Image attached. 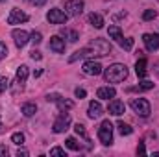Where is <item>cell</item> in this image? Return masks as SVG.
I'll use <instances>...</instances> for the list:
<instances>
[{"mask_svg": "<svg viewBox=\"0 0 159 157\" xmlns=\"http://www.w3.org/2000/svg\"><path fill=\"white\" fill-rule=\"evenodd\" d=\"M129 105H131V109H133L139 117L146 118L150 115V102H148L146 98H133Z\"/></svg>", "mask_w": 159, "mask_h": 157, "instance_id": "obj_4", "label": "cell"}, {"mask_svg": "<svg viewBox=\"0 0 159 157\" xmlns=\"http://www.w3.org/2000/svg\"><path fill=\"white\" fill-rule=\"evenodd\" d=\"M32 6H37V7H41V6H44L46 4V0H28Z\"/></svg>", "mask_w": 159, "mask_h": 157, "instance_id": "obj_36", "label": "cell"}, {"mask_svg": "<svg viewBox=\"0 0 159 157\" xmlns=\"http://www.w3.org/2000/svg\"><path fill=\"white\" fill-rule=\"evenodd\" d=\"M137 154H146V150H144V144H143V142H139V146H137Z\"/></svg>", "mask_w": 159, "mask_h": 157, "instance_id": "obj_39", "label": "cell"}, {"mask_svg": "<svg viewBox=\"0 0 159 157\" xmlns=\"http://www.w3.org/2000/svg\"><path fill=\"white\" fill-rule=\"evenodd\" d=\"M83 7H85L83 0H67L65 2V13L69 17H78V15H81Z\"/></svg>", "mask_w": 159, "mask_h": 157, "instance_id": "obj_7", "label": "cell"}, {"mask_svg": "<svg viewBox=\"0 0 159 157\" xmlns=\"http://www.w3.org/2000/svg\"><path fill=\"white\" fill-rule=\"evenodd\" d=\"M89 48H91L93 56H98V57H104V56H109L111 54V43L107 39L96 37V39H93L89 43Z\"/></svg>", "mask_w": 159, "mask_h": 157, "instance_id": "obj_2", "label": "cell"}, {"mask_svg": "<svg viewBox=\"0 0 159 157\" xmlns=\"http://www.w3.org/2000/svg\"><path fill=\"white\" fill-rule=\"evenodd\" d=\"M135 72H137V76H139V78H144V76L148 74V69H146V59H144V57H141V59L135 63Z\"/></svg>", "mask_w": 159, "mask_h": 157, "instance_id": "obj_20", "label": "cell"}, {"mask_svg": "<svg viewBox=\"0 0 159 157\" xmlns=\"http://www.w3.org/2000/svg\"><path fill=\"white\" fill-rule=\"evenodd\" d=\"M107 111H109L111 115H115V117H120V115L126 111V105H124V102H120V100H111L109 105H107Z\"/></svg>", "mask_w": 159, "mask_h": 157, "instance_id": "obj_14", "label": "cell"}, {"mask_svg": "<svg viewBox=\"0 0 159 157\" xmlns=\"http://www.w3.org/2000/svg\"><path fill=\"white\" fill-rule=\"evenodd\" d=\"M6 56H7V46H6L4 41H0V61H2Z\"/></svg>", "mask_w": 159, "mask_h": 157, "instance_id": "obj_33", "label": "cell"}, {"mask_svg": "<svg viewBox=\"0 0 159 157\" xmlns=\"http://www.w3.org/2000/svg\"><path fill=\"white\" fill-rule=\"evenodd\" d=\"M0 2H6V0H0Z\"/></svg>", "mask_w": 159, "mask_h": 157, "instance_id": "obj_42", "label": "cell"}, {"mask_svg": "<svg viewBox=\"0 0 159 157\" xmlns=\"http://www.w3.org/2000/svg\"><path fill=\"white\" fill-rule=\"evenodd\" d=\"M143 41H144V46L148 52H156L159 48V35L157 34H144L143 35Z\"/></svg>", "mask_w": 159, "mask_h": 157, "instance_id": "obj_10", "label": "cell"}, {"mask_svg": "<svg viewBox=\"0 0 159 157\" xmlns=\"http://www.w3.org/2000/svg\"><path fill=\"white\" fill-rule=\"evenodd\" d=\"M61 35H63L65 39H69L70 43H76V41H78V34H76L74 30H67V28H65V30H61Z\"/></svg>", "mask_w": 159, "mask_h": 157, "instance_id": "obj_23", "label": "cell"}, {"mask_svg": "<svg viewBox=\"0 0 159 157\" xmlns=\"http://www.w3.org/2000/svg\"><path fill=\"white\" fill-rule=\"evenodd\" d=\"M7 154H9V152H7V148H6L4 144H0V155H2V157H6Z\"/></svg>", "mask_w": 159, "mask_h": 157, "instance_id": "obj_38", "label": "cell"}, {"mask_svg": "<svg viewBox=\"0 0 159 157\" xmlns=\"http://www.w3.org/2000/svg\"><path fill=\"white\" fill-rule=\"evenodd\" d=\"M48 46L56 54H63L65 52V39H61V35H54V37H50V44Z\"/></svg>", "mask_w": 159, "mask_h": 157, "instance_id": "obj_12", "label": "cell"}, {"mask_svg": "<svg viewBox=\"0 0 159 157\" xmlns=\"http://www.w3.org/2000/svg\"><path fill=\"white\" fill-rule=\"evenodd\" d=\"M26 79H28V67L26 65H20L19 69H17V74H15V81L20 85V89L24 87V83H26Z\"/></svg>", "mask_w": 159, "mask_h": 157, "instance_id": "obj_16", "label": "cell"}, {"mask_svg": "<svg viewBox=\"0 0 159 157\" xmlns=\"http://www.w3.org/2000/svg\"><path fill=\"white\" fill-rule=\"evenodd\" d=\"M150 89H154V83L152 81H143L141 85H137V87H133L129 91H150Z\"/></svg>", "mask_w": 159, "mask_h": 157, "instance_id": "obj_26", "label": "cell"}, {"mask_svg": "<svg viewBox=\"0 0 159 157\" xmlns=\"http://www.w3.org/2000/svg\"><path fill=\"white\" fill-rule=\"evenodd\" d=\"M30 41H32L34 44H39L41 41H43V35H41L39 32H34V34H30Z\"/></svg>", "mask_w": 159, "mask_h": 157, "instance_id": "obj_31", "label": "cell"}, {"mask_svg": "<svg viewBox=\"0 0 159 157\" xmlns=\"http://www.w3.org/2000/svg\"><path fill=\"white\" fill-rule=\"evenodd\" d=\"M117 128H119L120 135H131V133H133V129H131V126H129V124L119 122V124H117Z\"/></svg>", "mask_w": 159, "mask_h": 157, "instance_id": "obj_25", "label": "cell"}, {"mask_svg": "<svg viewBox=\"0 0 159 157\" xmlns=\"http://www.w3.org/2000/svg\"><path fill=\"white\" fill-rule=\"evenodd\" d=\"M7 87H9V79L6 76H0V92H6Z\"/></svg>", "mask_w": 159, "mask_h": 157, "instance_id": "obj_30", "label": "cell"}, {"mask_svg": "<svg viewBox=\"0 0 159 157\" xmlns=\"http://www.w3.org/2000/svg\"><path fill=\"white\" fill-rule=\"evenodd\" d=\"M69 126H70V117L61 111V115L56 118L54 124H52V131H54V133H65V131L69 129Z\"/></svg>", "mask_w": 159, "mask_h": 157, "instance_id": "obj_5", "label": "cell"}, {"mask_svg": "<svg viewBox=\"0 0 159 157\" xmlns=\"http://www.w3.org/2000/svg\"><path fill=\"white\" fill-rule=\"evenodd\" d=\"M13 41H15V44L19 46V48H22V46H26L28 43H30V34L28 32H24V30H13Z\"/></svg>", "mask_w": 159, "mask_h": 157, "instance_id": "obj_11", "label": "cell"}, {"mask_svg": "<svg viewBox=\"0 0 159 157\" xmlns=\"http://www.w3.org/2000/svg\"><path fill=\"white\" fill-rule=\"evenodd\" d=\"M157 17V11L156 9H146L144 13H143V19L144 20H152V19H156Z\"/></svg>", "mask_w": 159, "mask_h": 157, "instance_id": "obj_28", "label": "cell"}, {"mask_svg": "<svg viewBox=\"0 0 159 157\" xmlns=\"http://www.w3.org/2000/svg\"><path fill=\"white\" fill-rule=\"evenodd\" d=\"M26 20H28V13H24L19 7H13L7 15V24H22Z\"/></svg>", "mask_w": 159, "mask_h": 157, "instance_id": "obj_8", "label": "cell"}, {"mask_svg": "<svg viewBox=\"0 0 159 157\" xmlns=\"http://www.w3.org/2000/svg\"><path fill=\"white\" fill-rule=\"evenodd\" d=\"M50 155H61V157H65L67 154H65V150H63V148H57V146H56V148H52V150H50Z\"/></svg>", "mask_w": 159, "mask_h": 157, "instance_id": "obj_34", "label": "cell"}, {"mask_svg": "<svg viewBox=\"0 0 159 157\" xmlns=\"http://www.w3.org/2000/svg\"><path fill=\"white\" fill-rule=\"evenodd\" d=\"M96 96L100 98V100H109V98H115L117 96V91H115V87H100L98 91H96Z\"/></svg>", "mask_w": 159, "mask_h": 157, "instance_id": "obj_15", "label": "cell"}, {"mask_svg": "<svg viewBox=\"0 0 159 157\" xmlns=\"http://www.w3.org/2000/svg\"><path fill=\"white\" fill-rule=\"evenodd\" d=\"M20 113H22L24 117H34V115L37 113V105H35L34 102H26V104H22Z\"/></svg>", "mask_w": 159, "mask_h": 157, "instance_id": "obj_18", "label": "cell"}, {"mask_svg": "<svg viewBox=\"0 0 159 157\" xmlns=\"http://www.w3.org/2000/svg\"><path fill=\"white\" fill-rule=\"evenodd\" d=\"M17 155L20 157V155H28V152H26V150H19V152H17Z\"/></svg>", "mask_w": 159, "mask_h": 157, "instance_id": "obj_40", "label": "cell"}, {"mask_svg": "<svg viewBox=\"0 0 159 157\" xmlns=\"http://www.w3.org/2000/svg\"><path fill=\"white\" fill-rule=\"evenodd\" d=\"M74 94H76V98H80V100L87 96V92H85V89H80V87L76 89V91H74Z\"/></svg>", "mask_w": 159, "mask_h": 157, "instance_id": "obj_35", "label": "cell"}, {"mask_svg": "<svg viewBox=\"0 0 159 157\" xmlns=\"http://www.w3.org/2000/svg\"><path fill=\"white\" fill-rule=\"evenodd\" d=\"M56 104H57L59 111H69V109H72V107H74V104H72L70 100H65L63 96H59V98L56 100Z\"/></svg>", "mask_w": 159, "mask_h": 157, "instance_id": "obj_21", "label": "cell"}, {"mask_svg": "<svg viewBox=\"0 0 159 157\" xmlns=\"http://www.w3.org/2000/svg\"><path fill=\"white\" fill-rule=\"evenodd\" d=\"M67 19H69V15H67L63 9H57V7H54V9H50V11L46 13V20H48L50 24H65Z\"/></svg>", "mask_w": 159, "mask_h": 157, "instance_id": "obj_6", "label": "cell"}, {"mask_svg": "<svg viewBox=\"0 0 159 157\" xmlns=\"http://www.w3.org/2000/svg\"><path fill=\"white\" fill-rule=\"evenodd\" d=\"M41 74H43V70H41V69H39V70H35V72H34V76H35V78H39Z\"/></svg>", "mask_w": 159, "mask_h": 157, "instance_id": "obj_41", "label": "cell"}, {"mask_svg": "<svg viewBox=\"0 0 159 157\" xmlns=\"http://www.w3.org/2000/svg\"><path fill=\"white\" fill-rule=\"evenodd\" d=\"M74 131L78 133L80 137L87 139V131H85V126H83V124H76V126H74Z\"/></svg>", "mask_w": 159, "mask_h": 157, "instance_id": "obj_29", "label": "cell"}, {"mask_svg": "<svg viewBox=\"0 0 159 157\" xmlns=\"http://www.w3.org/2000/svg\"><path fill=\"white\" fill-rule=\"evenodd\" d=\"M89 56H93V52H91L89 46H85V48H81V50H78V52H74V54L69 57V63H74V61L83 59V57H89Z\"/></svg>", "mask_w": 159, "mask_h": 157, "instance_id": "obj_17", "label": "cell"}, {"mask_svg": "<svg viewBox=\"0 0 159 157\" xmlns=\"http://www.w3.org/2000/svg\"><path fill=\"white\" fill-rule=\"evenodd\" d=\"M83 72L87 74V76H98V74H102V65H100V61H94V59H89V61H85L83 63Z\"/></svg>", "mask_w": 159, "mask_h": 157, "instance_id": "obj_9", "label": "cell"}, {"mask_svg": "<svg viewBox=\"0 0 159 157\" xmlns=\"http://www.w3.org/2000/svg\"><path fill=\"white\" fill-rule=\"evenodd\" d=\"M107 35H109V39H115V41H122V32H120L119 26H109V30H107Z\"/></svg>", "mask_w": 159, "mask_h": 157, "instance_id": "obj_22", "label": "cell"}, {"mask_svg": "<svg viewBox=\"0 0 159 157\" xmlns=\"http://www.w3.org/2000/svg\"><path fill=\"white\" fill-rule=\"evenodd\" d=\"M41 57H43V56H41V52H39V50H34V52H32V59H35V61H39Z\"/></svg>", "mask_w": 159, "mask_h": 157, "instance_id": "obj_37", "label": "cell"}, {"mask_svg": "<svg viewBox=\"0 0 159 157\" xmlns=\"http://www.w3.org/2000/svg\"><path fill=\"white\" fill-rule=\"evenodd\" d=\"M65 146H67L69 150H72V152H80V144L74 137H69V139L65 141Z\"/></svg>", "mask_w": 159, "mask_h": 157, "instance_id": "obj_24", "label": "cell"}, {"mask_svg": "<svg viewBox=\"0 0 159 157\" xmlns=\"http://www.w3.org/2000/svg\"><path fill=\"white\" fill-rule=\"evenodd\" d=\"M120 46L124 48V50H131V46H133V39H122L120 41Z\"/></svg>", "mask_w": 159, "mask_h": 157, "instance_id": "obj_32", "label": "cell"}, {"mask_svg": "<svg viewBox=\"0 0 159 157\" xmlns=\"http://www.w3.org/2000/svg\"><path fill=\"white\" fill-rule=\"evenodd\" d=\"M87 115H89V118H100L102 115H104V109H102V105H100V102H91L89 104V107H87Z\"/></svg>", "mask_w": 159, "mask_h": 157, "instance_id": "obj_13", "label": "cell"}, {"mask_svg": "<svg viewBox=\"0 0 159 157\" xmlns=\"http://www.w3.org/2000/svg\"><path fill=\"white\" fill-rule=\"evenodd\" d=\"M98 141L104 146H109L113 142V124L109 120H104L98 128Z\"/></svg>", "mask_w": 159, "mask_h": 157, "instance_id": "obj_3", "label": "cell"}, {"mask_svg": "<svg viewBox=\"0 0 159 157\" xmlns=\"http://www.w3.org/2000/svg\"><path fill=\"white\" fill-rule=\"evenodd\" d=\"M89 24L94 26L96 30H100V28L104 26V17H102L100 13H91V15H89Z\"/></svg>", "mask_w": 159, "mask_h": 157, "instance_id": "obj_19", "label": "cell"}, {"mask_svg": "<svg viewBox=\"0 0 159 157\" xmlns=\"http://www.w3.org/2000/svg\"><path fill=\"white\" fill-rule=\"evenodd\" d=\"M11 142H15L17 146H22L24 144V135L22 133H13L11 135Z\"/></svg>", "mask_w": 159, "mask_h": 157, "instance_id": "obj_27", "label": "cell"}, {"mask_svg": "<svg viewBox=\"0 0 159 157\" xmlns=\"http://www.w3.org/2000/svg\"><path fill=\"white\" fill-rule=\"evenodd\" d=\"M104 78L107 83H120L128 78V67L122 63H115L104 70Z\"/></svg>", "mask_w": 159, "mask_h": 157, "instance_id": "obj_1", "label": "cell"}]
</instances>
